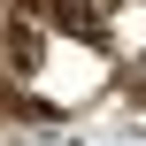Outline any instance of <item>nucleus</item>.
I'll list each match as a JSON object with an SVG mask.
<instances>
[{"instance_id": "f257e3e1", "label": "nucleus", "mask_w": 146, "mask_h": 146, "mask_svg": "<svg viewBox=\"0 0 146 146\" xmlns=\"http://www.w3.org/2000/svg\"><path fill=\"white\" fill-rule=\"evenodd\" d=\"M38 15H8V85H23L31 69H38Z\"/></svg>"}]
</instances>
